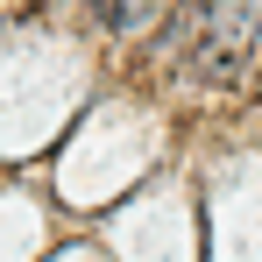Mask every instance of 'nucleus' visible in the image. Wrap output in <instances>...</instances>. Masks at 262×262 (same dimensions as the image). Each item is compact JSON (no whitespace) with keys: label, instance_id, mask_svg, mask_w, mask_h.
<instances>
[{"label":"nucleus","instance_id":"f257e3e1","mask_svg":"<svg viewBox=\"0 0 262 262\" xmlns=\"http://www.w3.org/2000/svg\"><path fill=\"white\" fill-rule=\"evenodd\" d=\"M255 50H262V0H206V14H199V50H191L199 78L234 85Z\"/></svg>","mask_w":262,"mask_h":262},{"label":"nucleus","instance_id":"f03ea898","mask_svg":"<svg viewBox=\"0 0 262 262\" xmlns=\"http://www.w3.org/2000/svg\"><path fill=\"white\" fill-rule=\"evenodd\" d=\"M92 14H99L106 29H142V21L156 14V0H92Z\"/></svg>","mask_w":262,"mask_h":262}]
</instances>
